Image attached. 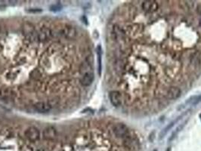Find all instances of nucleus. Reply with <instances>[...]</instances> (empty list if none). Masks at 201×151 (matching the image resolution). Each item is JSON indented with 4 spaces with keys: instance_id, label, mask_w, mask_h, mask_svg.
I'll return each instance as SVG.
<instances>
[{
    "instance_id": "nucleus-1",
    "label": "nucleus",
    "mask_w": 201,
    "mask_h": 151,
    "mask_svg": "<svg viewBox=\"0 0 201 151\" xmlns=\"http://www.w3.org/2000/svg\"><path fill=\"white\" fill-rule=\"evenodd\" d=\"M113 35L116 42L122 44V45L127 42V34L125 31L118 25H114L113 29Z\"/></svg>"
},
{
    "instance_id": "nucleus-2",
    "label": "nucleus",
    "mask_w": 201,
    "mask_h": 151,
    "mask_svg": "<svg viewBox=\"0 0 201 151\" xmlns=\"http://www.w3.org/2000/svg\"><path fill=\"white\" fill-rule=\"evenodd\" d=\"M113 132L116 138H122L127 136L128 133H129V129L125 124L119 123L113 126Z\"/></svg>"
},
{
    "instance_id": "nucleus-3",
    "label": "nucleus",
    "mask_w": 201,
    "mask_h": 151,
    "mask_svg": "<svg viewBox=\"0 0 201 151\" xmlns=\"http://www.w3.org/2000/svg\"><path fill=\"white\" fill-rule=\"evenodd\" d=\"M23 33L27 39L29 41H34L37 39L36 33L35 32L34 27L30 24H25L23 27Z\"/></svg>"
},
{
    "instance_id": "nucleus-4",
    "label": "nucleus",
    "mask_w": 201,
    "mask_h": 151,
    "mask_svg": "<svg viewBox=\"0 0 201 151\" xmlns=\"http://www.w3.org/2000/svg\"><path fill=\"white\" fill-rule=\"evenodd\" d=\"M36 36L40 42H46L52 37V32L48 27H41L39 32L36 33Z\"/></svg>"
},
{
    "instance_id": "nucleus-5",
    "label": "nucleus",
    "mask_w": 201,
    "mask_h": 151,
    "mask_svg": "<svg viewBox=\"0 0 201 151\" xmlns=\"http://www.w3.org/2000/svg\"><path fill=\"white\" fill-rule=\"evenodd\" d=\"M142 8L146 13H154L159 9V5L156 1H145L142 3Z\"/></svg>"
},
{
    "instance_id": "nucleus-6",
    "label": "nucleus",
    "mask_w": 201,
    "mask_h": 151,
    "mask_svg": "<svg viewBox=\"0 0 201 151\" xmlns=\"http://www.w3.org/2000/svg\"><path fill=\"white\" fill-rule=\"evenodd\" d=\"M109 99L111 101V103L112 104L113 106L116 107H119L122 104V95L117 91H112V92H110L109 94Z\"/></svg>"
},
{
    "instance_id": "nucleus-7",
    "label": "nucleus",
    "mask_w": 201,
    "mask_h": 151,
    "mask_svg": "<svg viewBox=\"0 0 201 151\" xmlns=\"http://www.w3.org/2000/svg\"><path fill=\"white\" fill-rule=\"evenodd\" d=\"M76 30L72 26H65L61 30V35L67 39H74L76 36Z\"/></svg>"
},
{
    "instance_id": "nucleus-8",
    "label": "nucleus",
    "mask_w": 201,
    "mask_h": 151,
    "mask_svg": "<svg viewBox=\"0 0 201 151\" xmlns=\"http://www.w3.org/2000/svg\"><path fill=\"white\" fill-rule=\"evenodd\" d=\"M25 136L29 139L31 141H36L39 140L40 133L39 131L36 127H30L25 132Z\"/></svg>"
},
{
    "instance_id": "nucleus-9",
    "label": "nucleus",
    "mask_w": 201,
    "mask_h": 151,
    "mask_svg": "<svg viewBox=\"0 0 201 151\" xmlns=\"http://www.w3.org/2000/svg\"><path fill=\"white\" fill-rule=\"evenodd\" d=\"M181 89L178 87L172 86L170 87L169 89L167 90L166 92V97H167L168 99L169 100H174L176 99V98H179L181 95Z\"/></svg>"
},
{
    "instance_id": "nucleus-10",
    "label": "nucleus",
    "mask_w": 201,
    "mask_h": 151,
    "mask_svg": "<svg viewBox=\"0 0 201 151\" xmlns=\"http://www.w3.org/2000/svg\"><path fill=\"white\" fill-rule=\"evenodd\" d=\"M94 80V74L92 72L87 73L82 76V79H81V84L83 86H89L92 85V82Z\"/></svg>"
},
{
    "instance_id": "nucleus-11",
    "label": "nucleus",
    "mask_w": 201,
    "mask_h": 151,
    "mask_svg": "<svg viewBox=\"0 0 201 151\" xmlns=\"http://www.w3.org/2000/svg\"><path fill=\"white\" fill-rule=\"evenodd\" d=\"M34 107L39 113H46L51 110L52 105L48 103H46V102H37L34 105Z\"/></svg>"
},
{
    "instance_id": "nucleus-12",
    "label": "nucleus",
    "mask_w": 201,
    "mask_h": 151,
    "mask_svg": "<svg viewBox=\"0 0 201 151\" xmlns=\"http://www.w3.org/2000/svg\"><path fill=\"white\" fill-rule=\"evenodd\" d=\"M56 130L52 126H48V127L45 128L43 131V137L45 139L48 140H52L56 137Z\"/></svg>"
},
{
    "instance_id": "nucleus-13",
    "label": "nucleus",
    "mask_w": 201,
    "mask_h": 151,
    "mask_svg": "<svg viewBox=\"0 0 201 151\" xmlns=\"http://www.w3.org/2000/svg\"><path fill=\"white\" fill-rule=\"evenodd\" d=\"M182 116H179V117H178V119H175V120L172 121V122H170V123H169V125H166V127H165L164 129H162V130L160 132H159V140H162V138H164L165 135H166V134L168 133V132H169V130H171V129H172V128L173 127L174 125H175V124L176 123V122H177L178 121H179V119H181V117H182Z\"/></svg>"
},
{
    "instance_id": "nucleus-14",
    "label": "nucleus",
    "mask_w": 201,
    "mask_h": 151,
    "mask_svg": "<svg viewBox=\"0 0 201 151\" xmlns=\"http://www.w3.org/2000/svg\"><path fill=\"white\" fill-rule=\"evenodd\" d=\"M201 102V95H196V96H192L190 98H188L186 101V104H189L191 105H197Z\"/></svg>"
},
{
    "instance_id": "nucleus-15",
    "label": "nucleus",
    "mask_w": 201,
    "mask_h": 151,
    "mask_svg": "<svg viewBox=\"0 0 201 151\" xmlns=\"http://www.w3.org/2000/svg\"><path fill=\"white\" fill-rule=\"evenodd\" d=\"M97 54H98V74H102V48L98 45L97 48Z\"/></svg>"
},
{
    "instance_id": "nucleus-16",
    "label": "nucleus",
    "mask_w": 201,
    "mask_h": 151,
    "mask_svg": "<svg viewBox=\"0 0 201 151\" xmlns=\"http://www.w3.org/2000/svg\"><path fill=\"white\" fill-rule=\"evenodd\" d=\"M30 75L31 77L33 78V79H38V78L40 77L41 73L38 70H33L32 72H31Z\"/></svg>"
},
{
    "instance_id": "nucleus-17",
    "label": "nucleus",
    "mask_w": 201,
    "mask_h": 151,
    "mask_svg": "<svg viewBox=\"0 0 201 151\" xmlns=\"http://www.w3.org/2000/svg\"><path fill=\"white\" fill-rule=\"evenodd\" d=\"M61 9V6L59 5H52V6H51V8H50V10L52 11H60Z\"/></svg>"
},
{
    "instance_id": "nucleus-18",
    "label": "nucleus",
    "mask_w": 201,
    "mask_h": 151,
    "mask_svg": "<svg viewBox=\"0 0 201 151\" xmlns=\"http://www.w3.org/2000/svg\"><path fill=\"white\" fill-rule=\"evenodd\" d=\"M27 11L30 13H39L42 11V9H40V8H31V9L28 10Z\"/></svg>"
},
{
    "instance_id": "nucleus-19",
    "label": "nucleus",
    "mask_w": 201,
    "mask_h": 151,
    "mask_svg": "<svg viewBox=\"0 0 201 151\" xmlns=\"http://www.w3.org/2000/svg\"><path fill=\"white\" fill-rule=\"evenodd\" d=\"M197 13L201 16V4H199L197 5Z\"/></svg>"
},
{
    "instance_id": "nucleus-20",
    "label": "nucleus",
    "mask_w": 201,
    "mask_h": 151,
    "mask_svg": "<svg viewBox=\"0 0 201 151\" xmlns=\"http://www.w3.org/2000/svg\"><path fill=\"white\" fill-rule=\"evenodd\" d=\"M199 24H200V26L201 27V18H200V19L199 20Z\"/></svg>"
},
{
    "instance_id": "nucleus-21",
    "label": "nucleus",
    "mask_w": 201,
    "mask_h": 151,
    "mask_svg": "<svg viewBox=\"0 0 201 151\" xmlns=\"http://www.w3.org/2000/svg\"><path fill=\"white\" fill-rule=\"evenodd\" d=\"M154 151H156V150H154Z\"/></svg>"
}]
</instances>
